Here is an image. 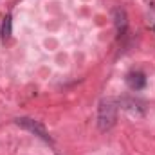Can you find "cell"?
Masks as SVG:
<instances>
[{
	"label": "cell",
	"mask_w": 155,
	"mask_h": 155,
	"mask_svg": "<svg viewBox=\"0 0 155 155\" xmlns=\"http://www.w3.org/2000/svg\"><path fill=\"white\" fill-rule=\"evenodd\" d=\"M117 108H119V103L114 97H103L99 101V105H97V126H99V130L107 132L116 124Z\"/></svg>",
	"instance_id": "1"
},
{
	"label": "cell",
	"mask_w": 155,
	"mask_h": 155,
	"mask_svg": "<svg viewBox=\"0 0 155 155\" xmlns=\"http://www.w3.org/2000/svg\"><path fill=\"white\" fill-rule=\"evenodd\" d=\"M16 124H18V126H22V128H25V130H29L31 134L38 135L40 139H43V141L51 143V137H49V134L45 132V128L40 124L38 121H35V119H29V117H18V119H16Z\"/></svg>",
	"instance_id": "2"
},
{
	"label": "cell",
	"mask_w": 155,
	"mask_h": 155,
	"mask_svg": "<svg viewBox=\"0 0 155 155\" xmlns=\"http://www.w3.org/2000/svg\"><path fill=\"white\" fill-rule=\"evenodd\" d=\"M126 81H128V87L134 88V90H141L146 85V78L143 76L141 72H132L130 76L126 78Z\"/></svg>",
	"instance_id": "3"
},
{
	"label": "cell",
	"mask_w": 155,
	"mask_h": 155,
	"mask_svg": "<svg viewBox=\"0 0 155 155\" xmlns=\"http://www.w3.org/2000/svg\"><path fill=\"white\" fill-rule=\"evenodd\" d=\"M114 16H116L117 31H119V35H123L126 31V13H124V9H119L117 7L116 11H114Z\"/></svg>",
	"instance_id": "4"
},
{
	"label": "cell",
	"mask_w": 155,
	"mask_h": 155,
	"mask_svg": "<svg viewBox=\"0 0 155 155\" xmlns=\"http://www.w3.org/2000/svg\"><path fill=\"white\" fill-rule=\"evenodd\" d=\"M9 36H11V16H5L2 24V38L7 40Z\"/></svg>",
	"instance_id": "5"
}]
</instances>
